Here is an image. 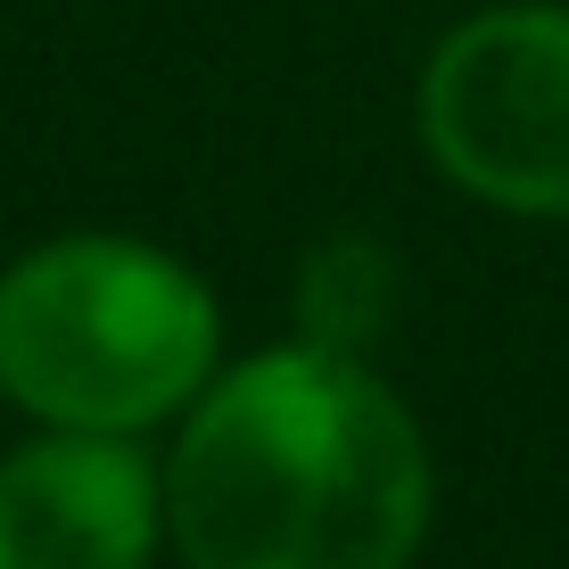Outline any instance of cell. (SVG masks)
Instances as JSON below:
<instances>
[{"mask_svg":"<svg viewBox=\"0 0 569 569\" xmlns=\"http://www.w3.org/2000/svg\"><path fill=\"white\" fill-rule=\"evenodd\" d=\"M429 446L405 397L339 347L223 363L173 429L166 545L182 569H413Z\"/></svg>","mask_w":569,"mask_h":569,"instance_id":"6da1fadb","label":"cell"},{"mask_svg":"<svg viewBox=\"0 0 569 569\" xmlns=\"http://www.w3.org/2000/svg\"><path fill=\"white\" fill-rule=\"evenodd\" d=\"M214 371V289L132 231H58L0 264V405L33 429L141 438L182 421Z\"/></svg>","mask_w":569,"mask_h":569,"instance_id":"7a4b0ae2","label":"cell"},{"mask_svg":"<svg viewBox=\"0 0 569 569\" xmlns=\"http://www.w3.org/2000/svg\"><path fill=\"white\" fill-rule=\"evenodd\" d=\"M421 149L462 199L569 214V9H479L421 67Z\"/></svg>","mask_w":569,"mask_h":569,"instance_id":"3957f363","label":"cell"},{"mask_svg":"<svg viewBox=\"0 0 569 569\" xmlns=\"http://www.w3.org/2000/svg\"><path fill=\"white\" fill-rule=\"evenodd\" d=\"M166 545V462L141 438L33 429L0 455V569H149Z\"/></svg>","mask_w":569,"mask_h":569,"instance_id":"277c9868","label":"cell"},{"mask_svg":"<svg viewBox=\"0 0 569 569\" xmlns=\"http://www.w3.org/2000/svg\"><path fill=\"white\" fill-rule=\"evenodd\" d=\"M397 313V264L371 231H330L298 264V339L363 356Z\"/></svg>","mask_w":569,"mask_h":569,"instance_id":"5b68a950","label":"cell"}]
</instances>
